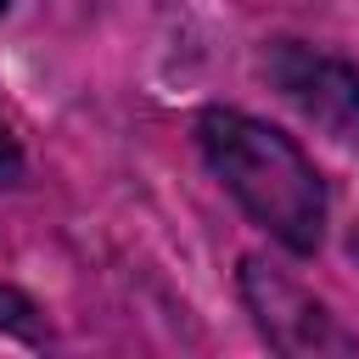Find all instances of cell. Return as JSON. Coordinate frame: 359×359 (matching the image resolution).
<instances>
[{
    "label": "cell",
    "mask_w": 359,
    "mask_h": 359,
    "mask_svg": "<svg viewBox=\"0 0 359 359\" xmlns=\"http://www.w3.org/2000/svg\"><path fill=\"white\" fill-rule=\"evenodd\" d=\"M196 146L208 168L224 180V191L292 252H314L325 236V185L303 146L280 135L275 123L236 112V107H208L196 118Z\"/></svg>",
    "instance_id": "cell-1"
},
{
    "label": "cell",
    "mask_w": 359,
    "mask_h": 359,
    "mask_svg": "<svg viewBox=\"0 0 359 359\" xmlns=\"http://www.w3.org/2000/svg\"><path fill=\"white\" fill-rule=\"evenodd\" d=\"M241 297L264 331V342L275 353H359V342L325 314V303H314L297 280H286L280 269L258 264V258H241Z\"/></svg>",
    "instance_id": "cell-2"
},
{
    "label": "cell",
    "mask_w": 359,
    "mask_h": 359,
    "mask_svg": "<svg viewBox=\"0 0 359 359\" xmlns=\"http://www.w3.org/2000/svg\"><path fill=\"white\" fill-rule=\"evenodd\" d=\"M6 6H11V0H0V17H6Z\"/></svg>",
    "instance_id": "cell-6"
},
{
    "label": "cell",
    "mask_w": 359,
    "mask_h": 359,
    "mask_svg": "<svg viewBox=\"0 0 359 359\" xmlns=\"http://www.w3.org/2000/svg\"><path fill=\"white\" fill-rule=\"evenodd\" d=\"M0 331H17V337H39L34 303H28L17 286H0Z\"/></svg>",
    "instance_id": "cell-4"
},
{
    "label": "cell",
    "mask_w": 359,
    "mask_h": 359,
    "mask_svg": "<svg viewBox=\"0 0 359 359\" xmlns=\"http://www.w3.org/2000/svg\"><path fill=\"white\" fill-rule=\"evenodd\" d=\"M264 67H269V84H275L314 129H325V135L342 140V146H359V73H353L342 56L309 50V45H297V39H280Z\"/></svg>",
    "instance_id": "cell-3"
},
{
    "label": "cell",
    "mask_w": 359,
    "mask_h": 359,
    "mask_svg": "<svg viewBox=\"0 0 359 359\" xmlns=\"http://www.w3.org/2000/svg\"><path fill=\"white\" fill-rule=\"evenodd\" d=\"M0 180H6V185L22 180V151H17V140L6 135V123H0Z\"/></svg>",
    "instance_id": "cell-5"
}]
</instances>
